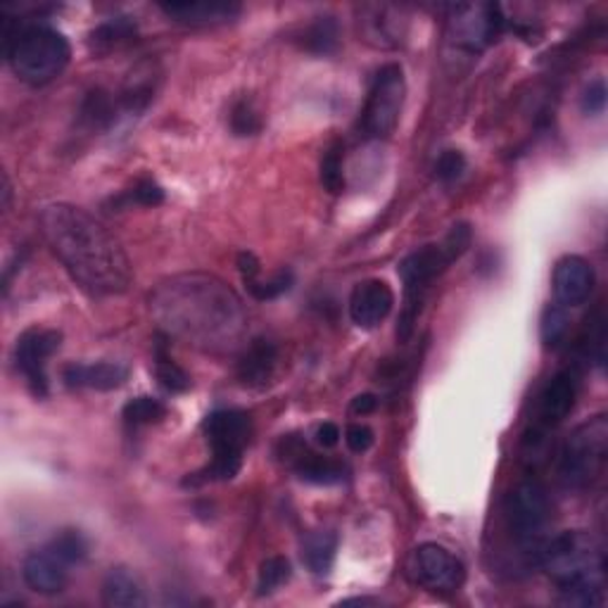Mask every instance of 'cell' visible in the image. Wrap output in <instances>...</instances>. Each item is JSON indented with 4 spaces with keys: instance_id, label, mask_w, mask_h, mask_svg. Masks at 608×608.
Returning <instances> with one entry per match:
<instances>
[{
    "instance_id": "cell-1",
    "label": "cell",
    "mask_w": 608,
    "mask_h": 608,
    "mask_svg": "<svg viewBox=\"0 0 608 608\" xmlns=\"http://www.w3.org/2000/svg\"><path fill=\"white\" fill-rule=\"evenodd\" d=\"M41 233L70 276L93 295H122L134 281L119 240L86 210L51 205L41 212Z\"/></svg>"
},
{
    "instance_id": "cell-2",
    "label": "cell",
    "mask_w": 608,
    "mask_h": 608,
    "mask_svg": "<svg viewBox=\"0 0 608 608\" xmlns=\"http://www.w3.org/2000/svg\"><path fill=\"white\" fill-rule=\"evenodd\" d=\"M153 310L167 335L205 349H233L245 333L243 304L214 276H176L163 283Z\"/></svg>"
},
{
    "instance_id": "cell-3",
    "label": "cell",
    "mask_w": 608,
    "mask_h": 608,
    "mask_svg": "<svg viewBox=\"0 0 608 608\" xmlns=\"http://www.w3.org/2000/svg\"><path fill=\"white\" fill-rule=\"evenodd\" d=\"M547 578L564 589H604L606 552L604 544L587 531H566L544 537L535 552Z\"/></svg>"
},
{
    "instance_id": "cell-4",
    "label": "cell",
    "mask_w": 608,
    "mask_h": 608,
    "mask_svg": "<svg viewBox=\"0 0 608 608\" xmlns=\"http://www.w3.org/2000/svg\"><path fill=\"white\" fill-rule=\"evenodd\" d=\"M471 245V229L469 223H457L442 243L426 245L421 250H413L397 266V274L405 283V310L399 314L397 338L407 343L413 333L416 318L421 314L426 293L433 285L452 262H457L463 252Z\"/></svg>"
},
{
    "instance_id": "cell-5",
    "label": "cell",
    "mask_w": 608,
    "mask_h": 608,
    "mask_svg": "<svg viewBox=\"0 0 608 608\" xmlns=\"http://www.w3.org/2000/svg\"><path fill=\"white\" fill-rule=\"evenodd\" d=\"M6 55L20 82L45 86L67 70L70 41L41 22H14L6 31Z\"/></svg>"
},
{
    "instance_id": "cell-6",
    "label": "cell",
    "mask_w": 608,
    "mask_h": 608,
    "mask_svg": "<svg viewBox=\"0 0 608 608\" xmlns=\"http://www.w3.org/2000/svg\"><path fill=\"white\" fill-rule=\"evenodd\" d=\"M205 438L212 447V463L188 480V485L214 483V480H233L243 469L245 447L252 438L250 413L240 409H219L207 416Z\"/></svg>"
},
{
    "instance_id": "cell-7",
    "label": "cell",
    "mask_w": 608,
    "mask_h": 608,
    "mask_svg": "<svg viewBox=\"0 0 608 608\" xmlns=\"http://www.w3.org/2000/svg\"><path fill=\"white\" fill-rule=\"evenodd\" d=\"M608 454V419L595 416L573 430L558 454V480L568 490H585L601 473Z\"/></svg>"
},
{
    "instance_id": "cell-8",
    "label": "cell",
    "mask_w": 608,
    "mask_h": 608,
    "mask_svg": "<svg viewBox=\"0 0 608 608\" xmlns=\"http://www.w3.org/2000/svg\"><path fill=\"white\" fill-rule=\"evenodd\" d=\"M405 95H407V82H405V70L397 62L390 65H382L366 95V105L361 109L359 129L366 138H388L397 129L399 115H402L405 107Z\"/></svg>"
},
{
    "instance_id": "cell-9",
    "label": "cell",
    "mask_w": 608,
    "mask_h": 608,
    "mask_svg": "<svg viewBox=\"0 0 608 608\" xmlns=\"http://www.w3.org/2000/svg\"><path fill=\"white\" fill-rule=\"evenodd\" d=\"M552 516L549 492L539 480L527 478L514 488L506 500V518L511 533L516 535L521 547L527 552H537L544 542V527H547Z\"/></svg>"
},
{
    "instance_id": "cell-10",
    "label": "cell",
    "mask_w": 608,
    "mask_h": 608,
    "mask_svg": "<svg viewBox=\"0 0 608 608\" xmlns=\"http://www.w3.org/2000/svg\"><path fill=\"white\" fill-rule=\"evenodd\" d=\"M411 580L436 595H454L467 580V568L461 558L436 542H426L411 554L409 562Z\"/></svg>"
},
{
    "instance_id": "cell-11",
    "label": "cell",
    "mask_w": 608,
    "mask_h": 608,
    "mask_svg": "<svg viewBox=\"0 0 608 608\" xmlns=\"http://www.w3.org/2000/svg\"><path fill=\"white\" fill-rule=\"evenodd\" d=\"M575 399H578V376L570 369L558 371L544 386L537 405V423L533 428V438H525V447L531 450V454L544 444L552 428L568 419V413L575 407Z\"/></svg>"
},
{
    "instance_id": "cell-12",
    "label": "cell",
    "mask_w": 608,
    "mask_h": 608,
    "mask_svg": "<svg viewBox=\"0 0 608 608\" xmlns=\"http://www.w3.org/2000/svg\"><path fill=\"white\" fill-rule=\"evenodd\" d=\"M62 345V333L53 328H31L20 335L14 345V366L24 376L29 390L34 397H48V374L45 366Z\"/></svg>"
},
{
    "instance_id": "cell-13",
    "label": "cell",
    "mask_w": 608,
    "mask_h": 608,
    "mask_svg": "<svg viewBox=\"0 0 608 608\" xmlns=\"http://www.w3.org/2000/svg\"><path fill=\"white\" fill-rule=\"evenodd\" d=\"M504 24L506 20L502 18L500 6H454L450 18V36L467 51H483L492 41H497Z\"/></svg>"
},
{
    "instance_id": "cell-14",
    "label": "cell",
    "mask_w": 608,
    "mask_h": 608,
    "mask_svg": "<svg viewBox=\"0 0 608 608\" xmlns=\"http://www.w3.org/2000/svg\"><path fill=\"white\" fill-rule=\"evenodd\" d=\"M279 457L285 463H291V469L300 475V480L312 485H335V483H343L347 475L345 463L322 454H314L312 450H307V444L293 436L281 440Z\"/></svg>"
},
{
    "instance_id": "cell-15",
    "label": "cell",
    "mask_w": 608,
    "mask_h": 608,
    "mask_svg": "<svg viewBox=\"0 0 608 608\" xmlns=\"http://www.w3.org/2000/svg\"><path fill=\"white\" fill-rule=\"evenodd\" d=\"M595 269L591 264L578 254H568V258L558 260L554 266V295L556 302L564 304V307H580L589 297L591 291H595Z\"/></svg>"
},
{
    "instance_id": "cell-16",
    "label": "cell",
    "mask_w": 608,
    "mask_h": 608,
    "mask_svg": "<svg viewBox=\"0 0 608 608\" xmlns=\"http://www.w3.org/2000/svg\"><path fill=\"white\" fill-rule=\"evenodd\" d=\"M392 307H395L392 287L380 279L357 283L355 291L349 295V316L359 328L380 326L390 316Z\"/></svg>"
},
{
    "instance_id": "cell-17",
    "label": "cell",
    "mask_w": 608,
    "mask_h": 608,
    "mask_svg": "<svg viewBox=\"0 0 608 608\" xmlns=\"http://www.w3.org/2000/svg\"><path fill=\"white\" fill-rule=\"evenodd\" d=\"M67 564L57 558L51 549H41V552H31L24 564H22V578L27 587L36 595L43 597H55L60 591H65L67 587Z\"/></svg>"
},
{
    "instance_id": "cell-18",
    "label": "cell",
    "mask_w": 608,
    "mask_h": 608,
    "mask_svg": "<svg viewBox=\"0 0 608 608\" xmlns=\"http://www.w3.org/2000/svg\"><path fill=\"white\" fill-rule=\"evenodd\" d=\"M126 378H129L126 366L115 361L70 364L65 366V371H62V380H65V386L72 390H117L124 386Z\"/></svg>"
},
{
    "instance_id": "cell-19",
    "label": "cell",
    "mask_w": 608,
    "mask_h": 608,
    "mask_svg": "<svg viewBox=\"0 0 608 608\" xmlns=\"http://www.w3.org/2000/svg\"><path fill=\"white\" fill-rule=\"evenodd\" d=\"M171 22H179L186 27H219L233 22L240 14V6L235 3H210V0H200V3H163L159 6Z\"/></svg>"
},
{
    "instance_id": "cell-20",
    "label": "cell",
    "mask_w": 608,
    "mask_h": 608,
    "mask_svg": "<svg viewBox=\"0 0 608 608\" xmlns=\"http://www.w3.org/2000/svg\"><path fill=\"white\" fill-rule=\"evenodd\" d=\"M279 349L271 340H252L238 361V380L248 388H264L276 371Z\"/></svg>"
},
{
    "instance_id": "cell-21",
    "label": "cell",
    "mask_w": 608,
    "mask_h": 608,
    "mask_svg": "<svg viewBox=\"0 0 608 608\" xmlns=\"http://www.w3.org/2000/svg\"><path fill=\"white\" fill-rule=\"evenodd\" d=\"M103 604L112 608H143L148 606L146 589L138 575L129 568H109L103 580Z\"/></svg>"
},
{
    "instance_id": "cell-22",
    "label": "cell",
    "mask_w": 608,
    "mask_h": 608,
    "mask_svg": "<svg viewBox=\"0 0 608 608\" xmlns=\"http://www.w3.org/2000/svg\"><path fill=\"white\" fill-rule=\"evenodd\" d=\"M155 82H157V74L153 72V65L150 62H143V65H138L129 74V78H126L119 95V105L126 112H132V115L134 112H143L155 98Z\"/></svg>"
},
{
    "instance_id": "cell-23",
    "label": "cell",
    "mask_w": 608,
    "mask_h": 608,
    "mask_svg": "<svg viewBox=\"0 0 608 608\" xmlns=\"http://www.w3.org/2000/svg\"><path fill=\"white\" fill-rule=\"evenodd\" d=\"M335 554H338V535L335 533H310L302 542V562L314 575H328Z\"/></svg>"
},
{
    "instance_id": "cell-24",
    "label": "cell",
    "mask_w": 608,
    "mask_h": 608,
    "mask_svg": "<svg viewBox=\"0 0 608 608\" xmlns=\"http://www.w3.org/2000/svg\"><path fill=\"white\" fill-rule=\"evenodd\" d=\"M340 43V27L331 14L316 18L302 34V48L314 55H331Z\"/></svg>"
},
{
    "instance_id": "cell-25",
    "label": "cell",
    "mask_w": 608,
    "mask_h": 608,
    "mask_svg": "<svg viewBox=\"0 0 608 608\" xmlns=\"http://www.w3.org/2000/svg\"><path fill=\"white\" fill-rule=\"evenodd\" d=\"M366 12H371V18H366V36L369 41H376V45H397L399 36H402V22L397 20V12L388 6L380 8H366Z\"/></svg>"
},
{
    "instance_id": "cell-26",
    "label": "cell",
    "mask_w": 608,
    "mask_h": 608,
    "mask_svg": "<svg viewBox=\"0 0 608 608\" xmlns=\"http://www.w3.org/2000/svg\"><path fill=\"white\" fill-rule=\"evenodd\" d=\"M78 119H82L84 126L88 129H107V126L117 119V101L112 98L107 91H93L86 95V101L82 105V112H78Z\"/></svg>"
},
{
    "instance_id": "cell-27",
    "label": "cell",
    "mask_w": 608,
    "mask_h": 608,
    "mask_svg": "<svg viewBox=\"0 0 608 608\" xmlns=\"http://www.w3.org/2000/svg\"><path fill=\"white\" fill-rule=\"evenodd\" d=\"M155 369L157 378L169 392H186L190 388V376L176 364L167 352V335H157L155 343Z\"/></svg>"
},
{
    "instance_id": "cell-28",
    "label": "cell",
    "mask_w": 608,
    "mask_h": 608,
    "mask_svg": "<svg viewBox=\"0 0 608 608\" xmlns=\"http://www.w3.org/2000/svg\"><path fill=\"white\" fill-rule=\"evenodd\" d=\"M570 328V316H568V307H564V304H547L542 312V318H539V335H542V343L544 347H558L564 343L566 333Z\"/></svg>"
},
{
    "instance_id": "cell-29",
    "label": "cell",
    "mask_w": 608,
    "mask_h": 608,
    "mask_svg": "<svg viewBox=\"0 0 608 608\" xmlns=\"http://www.w3.org/2000/svg\"><path fill=\"white\" fill-rule=\"evenodd\" d=\"M48 549H51L57 558H62V562H65L67 566H74V564H82L84 558L88 556V542L82 533L67 527V531H60L51 539Z\"/></svg>"
},
{
    "instance_id": "cell-30",
    "label": "cell",
    "mask_w": 608,
    "mask_h": 608,
    "mask_svg": "<svg viewBox=\"0 0 608 608\" xmlns=\"http://www.w3.org/2000/svg\"><path fill=\"white\" fill-rule=\"evenodd\" d=\"M343 146L335 143L331 146L324 157H322V167H318V179H322V186L328 190L331 196H340L345 190V165H343Z\"/></svg>"
},
{
    "instance_id": "cell-31",
    "label": "cell",
    "mask_w": 608,
    "mask_h": 608,
    "mask_svg": "<svg viewBox=\"0 0 608 608\" xmlns=\"http://www.w3.org/2000/svg\"><path fill=\"white\" fill-rule=\"evenodd\" d=\"M122 413L126 423L140 428V426H153L163 421L167 416V407L155 397H136L132 402H126Z\"/></svg>"
},
{
    "instance_id": "cell-32",
    "label": "cell",
    "mask_w": 608,
    "mask_h": 608,
    "mask_svg": "<svg viewBox=\"0 0 608 608\" xmlns=\"http://www.w3.org/2000/svg\"><path fill=\"white\" fill-rule=\"evenodd\" d=\"M293 578V566L287 562L285 556H269L266 562H262L260 566V575H258V595H271V591H276L279 587H283L287 580Z\"/></svg>"
},
{
    "instance_id": "cell-33",
    "label": "cell",
    "mask_w": 608,
    "mask_h": 608,
    "mask_svg": "<svg viewBox=\"0 0 608 608\" xmlns=\"http://www.w3.org/2000/svg\"><path fill=\"white\" fill-rule=\"evenodd\" d=\"M134 34H136V24L132 20L119 18V20H109L95 29L91 34V43L98 48V51H112V48L134 39Z\"/></svg>"
},
{
    "instance_id": "cell-34",
    "label": "cell",
    "mask_w": 608,
    "mask_h": 608,
    "mask_svg": "<svg viewBox=\"0 0 608 608\" xmlns=\"http://www.w3.org/2000/svg\"><path fill=\"white\" fill-rule=\"evenodd\" d=\"M231 129L235 136H254L262 132V115L258 105L243 98L231 109Z\"/></svg>"
},
{
    "instance_id": "cell-35",
    "label": "cell",
    "mask_w": 608,
    "mask_h": 608,
    "mask_svg": "<svg viewBox=\"0 0 608 608\" xmlns=\"http://www.w3.org/2000/svg\"><path fill=\"white\" fill-rule=\"evenodd\" d=\"M245 287L250 291L252 297H258V300H276L281 297L283 293H287L293 287V271H279V274L274 279H269V281H252V283H245Z\"/></svg>"
},
{
    "instance_id": "cell-36",
    "label": "cell",
    "mask_w": 608,
    "mask_h": 608,
    "mask_svg": "<svg viewBox=\"0 0 608 608\" xmlns=\"http://www.w3.org/2000/svg\"><path fill=\"white\" fill-rule=\"evenodd\" d=\"M467 171V157L459 150H444L436 163V176L442 184H452L461 179V174Z\"/></svg>"
},
{
    "instance_id": "cell-37",
    "label": "cell",
    "mask_w": 608,
    "mask_h": 608,
    "mask_svg": "<svg viewBox=\"0 0 608 608\" xmlns=\"http://www.w3.org/2000/svg\"><path fill=\"white\" fill-rule=\"evenodd\" d=\"M126 200L136 202V205H143V207H157V205L165 202V190H163V186L155 184L153 179H140L129 190V196H126Z\"/></svg>"
},
{
    "instance_id": "cell-38",
    "label": "cell",
    "mask_w": 608,
    "mask_h": 608,
    "mask_svg": "<svg viewBox=\"0 0 608 608\" xmlns=\"http://www.w3.org/2000/svg\"><path fill=\"white\" fill-rule=\"evenodd\" d=\"M606 82L604 78H595V82H591L585 93H583V101H580V107L585 115L589 117H599L604 115V109H606Z\"/></svg>"
},
{
    "instance_id": "cell-39",
    "label": "cell",
    "mask_w": 608,
    "mask_h": 608,
    "mask_svg": "<svg viewBox=\"0 0 608 608\" xmlns=\"http://www.w3.org/2000/svg\"><path fill=\"white\" fill-rule=\"evenodd\" d=\"M345 442L347 447L355 454H364V452H369L374 442H376V436H374V430L369 426H364V423H352L347 428V433H345Z\"/></svg>"
},
{
    "instance_id": "cell-40",
    "label": "cell",
    "mask_w": 608,
    "mask_h": 608,
    "mask_svg": "<svg viewBox=\"0 0 608 608\" xmlns=\"http://www.w3.org/2000/svg\"><path fill=\"white\" fill-rule=\"evenodd\" d=\"M314 438H316V444H322L324 450H331V447H335V444L340 442L343 433H340V428H338V426L331 423V421H326V423H322V426L316 428V436H314Z\"/></svg>"
},
{
    "instance_id": "cell-41",
    "label": "cell",
    "mask_w": 608,
    "mask_h": 608,
    "mask_svg": "<svg viewBox=\"0 0 608 608\" xmlns=\"http://www.w3.org/2000/svg\"><path fill=\"white\" fill-rule=\"evenodd\" d=\"M352 413L355 416H366V413H374L378 409V397L371 395V392H364V395H357L355 399H352Z\"/></svg>"
}]
</instances>
